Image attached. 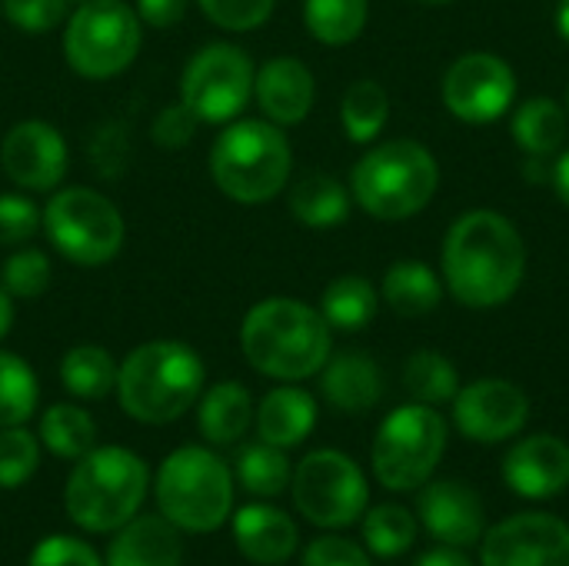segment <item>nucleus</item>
<instances>
[{"mask_svg": "<svg viewBox=\"0 0 569 566\" xmlns=\"http://www.w3.org/2000/svg\"><path fill=\"white\" fill-rule=\"evenodd\" d=\"M527 274L520 230L497 210L463 214L443 240V280L457 304L487 310L507 304Z\"/></svg>", "mask_w": 569, "mask_h": 566, "instance_id": "obj_1", "label": "nucleus"}, {"mask_svg": "<svg viewBox=\"0 0 569 566\" xmlns=\"http://www.w3.org/2000/svg\"><path fill=\"white\" fill-rule=\"evenodd\" d=\"M240 347L247 364L263 377L297 384L320 374L330 360V324L300 300L270 297L243 317Z\"/></svg>", "mask_w": 569, "mask_h": 566, "instance_id": "obj_2", "label": "nucleus"}, {"mask_svg": "<svg viewBox=\"0 0 569 566\" xmlns=\"http://www.w3.org/2000/svg\"><path fill=\"white\" fill-rule=\"evenodd\" d=\"M203 360L180 340H150L117 367V397L127 417L140 424L180 420L203 390Z\"/></svg>", "mask_w": 569, "mask_h": 566, "instance_id": "obj_3", "label": "nucleus"}, {"mask_svg": "<svg viewBox=\"0 0 569 566\" xmlns=\"http://www.w3.org/2000/svg\"><path fill=\"white\" fill-rule=\"evenodd\" d=\"M150 487L147 464L127 447H93L83 454L67 480V517L90 530L110 534L137 517Z\"/></svg>", "mask_w": 569, "mask_h": 566, "instance_id": "obj_4", "label": "nucleus"}, {"mask_svg": "<svg viewBox=\"0 0 569 566\" xmlns=\"http://www.w3.org/2000/svg\"><path fill=\"white\" fill-rule=\"evenodd\" d=\"M290 167V140L270 120H233L210 150V177L237 203L273 200L287 187Z\"/></svg>", "mask_w": 569, "mask_h": 566, "instance_id": "obj_5", "label": "nucleus"}, {"mask_svg": "<svg viewBox=\"0 0 569 566\" xmlns=\"http://www.w3.org/2000/svg\"><path fill=\"white\" fill-rule=\"evenodd\" d=\"M440 183L433 153L417 140H387L360 157L350 177L357 203L377 220H407L420 214Z\"/></svg>", "mask_w": 569, "mask_h": 566, "instance_id": "obj_6", "label": "nucleus"}, {"mask_svg": "<svg viewBox=\"0 0 569 566\" xmlns=\"http://www.w3.org/2000/svg\"><path fill=\"white\" fill-rule=\"evenodd\" d=\"M153 490L160 514L187 534H213L233 514V470L207 447L173 450Z\"/></svg>", "mask_w": 569, "mask_h": 566, "instance_id": "obj_7", "label": "nucleus"}, {"mask_svg": "<svg viewBox=\"0 0 569 566\" xmlns=\"http://www.w3.org/2000/svg\"><path fill=\"white\" fill-rule=\"evenodd\" d=\"M443 450L447 420L427 404H407L380 424L370 460L377 480L387 490L407 494L420 490L433 477L437 464L443 460Z\"/></svg>", "mask_w": 569, "mask_h": 566, "instance_id": "obj_8", "label": "nucleus"}, {"mask_svg": "<svg viewBox=\"0 0 569 566\" xmlns=\"http://www.w3.org/2000/svg\"><path fill=\"white\" fill-rule=\"evenodd\" d=\"M140 50V17L123 0H83L63 30V57L73 73L107 80L123 73Z\"/></svg>", "mask_w": 569, "mask_h": 566, "instance_id": "obj_9", "label": "nucleus"}, {"mask_svg": "<svg viewBox=\"0 0 569 566\" xmlns=\"http://www.w3.org/2000/svg\"><path fill=\"white\" fill-rule=\"evenodd\" d=\"M40 227L53 250L80 267H100L123 247V217L113 200L90 187H67L40 210Z\"/></svg>", "mask_w": 569, "mask_h": 566, "instance_id": "obj_10", "label": "nucleus"}, {"mask_svg": "<svg viewBox=\"0 0 569 566\" xmlns=\"http://www.w3.org/2000/svg\"><path fill=\"white\" fill-rule=\"evenodd\" d=\"M290 487L303 520L323 530H343L360 524L370 504V487L363 470L340 450L307 454L297 464Z\"/></svg>", "mask_w": 569, "mask_h": 566, "instance_id": "obj_11", "label": "nucleus"}, {"mask_svg": "<svg viewBox=\"0 0 569 566\" xmlns=\"http://www.w3.org/2000/svg\"><path fill=\"white\" fill-rule=\"evenodd\" d=\"M253 93V63L233 43L200 47L180 80V103L200 123H230Z\"/></svg>", "mask_w": 569, "mask_h": 566, "instance_id": "obj_12", "label": "nucleus"}, {"mask_svg": "<svg viewBox=\"0 0 569 566\" xmlns=\"http://www.w3.org/2000/svg\"><path fill=\"white\" fill-rule=\"evenodd\" d=\"M517 100L513 67L487 50L463 53L443 77V103L457 120L490 123L503 117Z\"/></svg>", "mask_w": 569, "mask_h": 566, "instance_id": "obj_13", "label": "nucleus"}, {"mask_svg": "<svg viewBox=\"0 0 569 566\" xmlns=\"http://www.w3.org/2000/svg\"><path fill=\"white\" fill-rule=\"evenodd\" d=\"M480 544V566H569V524L553 514L507 517Z\"/></svg>", "mask_w": 569, "mask_h": 566, "instance_id": "obj_14", "label": "nucleus"}, {"mask_svg": "<svg viewBox=\"0 0 569 566\" xmlns=\"http://www.w3.org/2000/svg\"><path fill=\"white\" fill-rule=\"evenodd\" d=\"M530 420L527 394L497 377L473 380L453 397V424L463 437L477 444H503L517 437Z\"/></svg>", "mask_w": 569, "mask_h": 566, "instance_id": "obj_15", "label": "nucleus"}, {"mask_svg": "<svg viewBox=\"0 0 569 566\" xmlns=\"http://www.w3.org/2000/svg\"><path fill=\"white\" fill-rule=\"evenodd\" d=\"M67 143L57 127L23 120L7 130L0 143V167L20 190H53L67 173Z\"/></svg>", "mask_w": 569, "mask_h": 566, "instance_id": "obj_16", "label": "nucleus"}, {"mask_svg": "<svg viewBox=\"0 0 569 566\" xmlns=\"http://www.w3.org/2000/svg\"><path fill=\"white\" fill-rule=\"evenodd\" d=\"M417 524L447 547H473L487 534V510L473 487L460 480L427 484L417 497Z\"/></svg>", "mask_w": 569, "mask_h": 566, "instance_id": "obj_17", "label": "nucleus"}, {"mask_svg": "<svg viewBox=\"0 0 569 566\" xmlns=\"http://www.w3.org/2000/svg\"><path fill=\"white\" fill-rule=\"evenodd\" d=\"M503 480L523 500H553L569 487V444L533 434L503 457Z\"/></svg>", "mask_w": 569, "mask_h": 566, "instance_id": "obj_18", "label": "nucleus"}, {"mask_svg": "<svg viewBox=\"0 0 569 566\" xmlns=\"http://www.w3.org/2000/svg\"><path fill=\"white\" fill-rule=\"evenodd\" d=\"M253 93L270 123L290 127V123H300L313 110L317 83L303 60L273 57L253 73Z\"/></svg>", "mask_w": 569, "mask_h": 566, "instance_id": "obj_19", "label": "nucleus"}, {"mask_svg": "<svg viewBox=\"0 0 569 566\" xmlns=\"http://www.w3.org/2000/svg\"><path fill=\"white\" fill-rule=\"evenodd\" d=\"M233 540L247 560L260 566L287 564L300 544L297 524L290 514L270 504H247L233 514Z\"/></svg>", "mask_w": 569, "mask_h": 566, "instance_id": "obj_20", "label": "nucleus"}, {"mask_svg": "<svg viewBox=\"0 0 569 566\" xmlns=\"http://www.w3.org/2000/svg\"><path fill=\"white\" fill-rule=\"evenodd\" d=\"M107 566H183L180 530L163 514L133 517L117 530L107 550Z\"/></svg>", "mask_w": 569, "mask_h": 566, "instance_id": "obj_21", "label": "nucleus"}, {"mask_svg": "<svg viewBox=\"0 0 569 566\" xmlns=\"http://www.w3.org/2000/svg\"><path fill=\"white\" fill-rule=\"evenodd\" d=\"M320 390L330 407L340 414H367L380 404L383 397V377L380 367L367 354H337L333 360L323 364L320 370Z\"/></svg>", "mask_w": 569, "mask_h": 566, "instance_id": "obj_22", "label": "nucleus"}, {"mask_svg": "<svg viewBox=\"0 0 569 566\" xmlns=\"http://www.w3.org/2000/svg\"><path fill=\"white\" fill-rule=\"evenodd\" d=\"M253 424L260 440L280 450L300 447L317 427V400L300 387H277L260 400Z\"/></svg>", "mask_w": 569, "mask_h": 566, "instance_id": "obj_23", "label": "nucleus"}, {"mask_svg": "<svg viewBox=\"0 0 569 566\" xmlns=\"http://www.w3.org/2000/svg\"><path fill=\"white\" fill-rule=\"evenodd\" d=\"M197 424H200V434H203L207 444H220V447L237 444L253 424L250 390L243 384H237V380L213 384L200 400Z\"/></svg>", "mask_w": 569, "mask_h": 566, "instance_id": "obj_24", "label": "nucleus"}, {"mask_svg": "<svg viewBox=\"0 0 569 566\" xmlns=\"http://www.w3.org/2000/svg\"><path fill=\"white\" fill-rule=\"evenodd\" d=\"M290 214L303 227H340L350 217V193L340 180L327 173H307L290 190Z\"/></svg>", "mask_w": 569, "mask_h": 566, "instance_id": "obj_25", "label": "nucleus"}, {"mask_svg": "<svg viewBox=\"0 0 569 566\" xmlns=\"http://www.w3.org/2000/svg\"><path fill=\"white\" fill-rule=\"evenodd\" d=\"M513 140L530 157H550L567 140V110L550 97H533L513 113Z\"/></svg>", "mask_w": 569, "mask_h": 566, "instance_id": "obj_26", "label": "nucleus"}, {"mask_svg": "<svg viewBox=\"0 0 569 566\" xmlns=\"http://www.w3.org/2000/svg\"><path fill=\"white\" fill-rule=\"evenodd\" d=\"M383 300L400 317H423L440 304V280L423 260H397L383 277Z\"/></svg>", "mask_w": 569, "mask_h": 566, "instance_id": "obj_27", "label": "nucleus"}, {"mask_svg": "<svg viewBox=\"0 0 569 566\" xmlns=\"http://www.w3.org/2000/svg\"><path fill=\"white\" fill-rule=\"evenodd\" d=\"M60 380H63L67 394H73L80 400H100L110 390H117V364L103 347L80 344L63 354Z\"/></svg>", "mask_w": 569, "mask_h": 566, "instance_id": "obj_28", "label": "nucleus"}, {"mask_svg": "<svg viewBox=\"0 0 569 566\" xmlns=\"http://www.w3.org/2000/svg\"><path fill=\"white\" fill-rule=\"evenodd\" d=\"M233 477L253 497H280L290 487L293 467H290L287 454L280 447H273L267 440H257V444H247V447L237 450Z\"/></svg>", "mask_w": 569, "mask_h": 566, "instance_id": "obj_29", "label": "nucleus"}, {"mask_svg": "<svg viewBox=\"0 0 569 566\" xmlns=\"http://www.w3.org/2000/svg\"><path fill=\"white\" fill-rule=\"evenodd\" d=\"M377 307H380V297H377L373 284L363 277H337L320 297V314L337 330L370 327L377 317Z\"/></svg>", "mask_w": 569, "mask_h": 566, "instance_id": "obj_30", "label": "nucleus"}, {"mask_svg": "<svg viewBox=\"0 0 569 566\" xmlns=\"http://www.w3.org/2000/svg\"><path fill=\"white\" fill-rule=\"evenodd\" d=\"M40 444L63 460H80L97 444V427L87 410L73 404H53L40 417Z\"/></svg>", "mask_w": 569, "mask_h": 566, "instance_id": "obj_31", "label": "nucleus"}, {"mask_svg": "<svg viewBox=\"0 0 569 566\" xmlns=\"http://www.w3.org/2000/svg\"><path fill=\"white\" fill-rule=\"evenodd\" d=\"M367 0H303L307 30L327 47L353 43L367 27Z\"/></svg>", "mask_w": 569, "mask_h": 566, "instance_id": "obj_32", "label": "nucleus"}, {"mask_svg": "<svg viewBox=\"0 0 569 566\" xmlns=\"http://www.w3.org/2000/svg\"><path fill=\"white\" fill-rule=\"evenodd\" d=\"M387 117H390V97L377 80L350 83V90L343 93V103H340V120H343V130L353 143L377 140Z\"/></svg>", "mask_w": 569, "mask_h": 566, "instance_id": "obj_33", "label": "nucleus"}, {"mask_svg": "<svg viewBox=\"0 0 569 566\" xmlns=\"http://www.w3.org/2000/svg\"><path fill=\"white\" fill-rule=\"evenodd\" d=\"M403 387L417 404L437 407V404H450L460 394V374L443 354L420 350L403 367Z\"/></svg>", "mask_w": 569, "mask_h": 566, "instance_id": "obj_34", "label": "nucleus"}, {"mask_svg": "<svg viewBox=\"0 0 569 566\" xmlns=\"http://www.w3.org/2000/svg\"><path fill=\"white\" fill-rule=\"evenodd\" d=\"M363 544L377 557H403L417 540V517L400 504H380L360 517Z\"/></svg>", "mask_w": 569, "mask_h": 566, "instance_id": "obj_35", "label": "nucleus"}, {"mask_svg": "<svg viewBox=\"0 0 569 566\" xmlns=\"http://www.w3.org/2000/svg\"><path fill=\"white\" fill-rule=\"evenodd\" d=\"M37 374L17 354L0 350V427H20L37 410Z\"/></svg>", "mask_w": 569, "mask_h": 566, "instance_id": "obj_36", "label": "nucleus"}, {"mask_svg": "<svg viewBox=\"0 0 569 566\" xmlns=\"http://www.w3.org/2000/svg\"><path fill=\"white\" fill-rule=\"evenodd\" d=\"M50 260L43 250L37 247H20L13 250L7 260H3V270H0V287L10 294V297H20V300H37L47 294L50 287Z\"/></svg>", "mask_w": 569, "mask_h": 566, "instance_id": "obj_37", "label": "nucleus"}, {"mask_svg": "<svg viewBox=\"0 0 569 566\" xmlns=\"http://www.w3.org/2000/svg\"><path fill=\"white\" fill-rule=\"evenodd\" d=\"M40 467V444L30 430L20 427H0V487L13 490L27 484Z\"/></svg>", "mask_w": 569, "mask_h": 566, "instance_id": "obj_38", "label": "nucleus"}, {"mask_svg": "<svg viewBox=\"0 0 569 566\" xmlns=\"http://www.w3.org/2000/svg\"><path fill=\"white\" fill-rule=\"evenodd\" d=\"M197 3L207 20H213L220 30H233V33L267 23L277 7V0H197Z\"/></svg>", "mask_w": 569, "mask_h": 566, "instance_id": "obj_39", "label": "nucleus"}, {"mask_svg": "<svg viewBox=\"0 0 569 566\" xmlns=\"http://www.w3.org/2000/svg\"><path fill=\"white\" fill-rule=\"evenodd\" d=\"M3 17L23 33H47L70 13V0H0Z\"/></svg>", "mask_w": 569, "mask_h": 566, "instance_id": "obj_40", "label": "nucleus"}, {"mask_svg": "<svg viewBox=\"0 0 569 566\" xmlns=\"http://www.w3.org/2000/svg\"><path fill=\"white\" fill-rule=\"evenodd\" d=\"M40 230V210L20 193H0V247H23Z\"/></svg>", "mask_w": 569, "mask_h": 566, "instance_id": "obj_41", "label": "nucleus"}, {"mask_svg": "<svg viewBox=\"0 0 569 566\" xmlns=\"http://www.w3.org/2000/svg\"><path fill=\"white\" fill-rule=\"evenodd\" d=\"M27 566H103V560L90 544L57 534V537H47L33 547Z\"/></svg>", "mask_w": 569, "mask_h": 566, "instance_id": "obj_42", "label": "nucleus"}, {"mask_svg": "<svg viewBox=\"0 0 569 566\" xmlns=\"http://www.w3.org/2000/svg\"><path fill=\"white\" fill-rule=\"evenodd\" d=\"M300 566H373L367 550H360V544L347 540V537H320L303 550V564Z\"/></svg>", "mask_w": 569, "mask_h": 566, "instance_id": "obj_43", "label": "nucleus"}, {"mask_svg": "<svg viewBox=\"0 0 569 566\" xmlns=\"http://www.w3.org/2000/svg\"><path fill=\"white\" fill-rule=\"evenodd\" d=\"M197 123H200V120H197L183 103H177V107H167V110L157 117L153 137H157V143H163V147H183V143L193 137Z\"/></svg>", "mask_w": 569, "mask_h": 566, "instance_id": "obj_44", "label": "nucleus"}, {"mask_svg": "<svg viewBox=\"0 0 569 566\" xmlns=\"http://www.w3.org/2000/svg\"><path fill=\"white\" fill-rule=\"evenodd\" d=\"M187 3L190 0H137V17L150 27H177L187 17Z\"/></svg>", "mask_w": 569, "mask_h": 566, "instance_id": "obj_45", "label": "nucleus"}, {"mask_svg": "<svg viewBox=\"0 0 569 566\" xmlns=\"http://www.w3.org/2000/svg\"><path fill=\"white\" fill-rule=\"evenodd\" d=\"M413 566H473V560L460 550V547H437V550H427Z\"/></svg>", "mask_w": 569, "mask_h": 566, "instance_id": "obj_46", "label": "nucleus"}, {"mask_svg": "<svg viewBox=\"0 0 569 566\" xmlns=\"http://www.w3.org/2000/svg\"><path fill=\"white\" fill-rule=\"evenodd\" d=\"M553 187H557V197L569 207V150L557 160V167H553Z\"/></svg>", "mask_w": 569, "mask_h": 566, "instance_id": "obj_47", "label": "nucleus"}, {"mask_svg": "<svg viewBox=\"0 0 569 566\" xmlns=\"http://www.w3.org/2000/svg\"><path fill=\"white\" fill-rule=\"evenodd\" d=\"M10 327H13V297L0 287V340L10 334Z\"/></svg>", "mask_w": 569, "mask_h": 566, "instance_id": "obj_48", "label": "nucleus"}, {"mask_svg": "<svg viewBox=\"0 0 569 566\" xmlns=\"http://www.w3.org/2000/svg\"><path fill=\"white\" fill-rule=\"evenodd\" d=\"M557 30L569 43V0H560V7H557Z\"/></svg>", "mask_w": 569, "mask_h": 566, "instance_id": "obj_49", "label": "nucleus"}, {"mask_svg": "<svg viewBox=\"0 0 569 566\" xmlns=\"http://www.w3.org/2000/svg\"><path fill=\"white\" fill-rule=\"evenodd\" d=\"M417 3H427V7H443V3H453V0H417Z\"/></svg>", "mask_w": 569, "mask_h": 566, "instance_id": "obj_50", "label": "nucleus"}, {"mask_svg": "<svg viewBox=\"0 0 569 566\" xmlns=\"http://www.w3.org/2000/svg\"><path fill=\"white\" fill-rule=\"evenodd\" d=\"M70 3H73V7H77V3H83V0H70Z\"/></svg>", "mask_w": 569, "mask_h": 566, "instance_id": "obj_51", "label": "nucleus"}, {"mask_svg": "<svg viewBox=\"0 0 569 566\" xmlns=\"http://www.w3.org/2000/svg\"><path fill=\"white\" fill-rule=\"evenodd\" d=\"M567 110H569V90H567Z\"/></svg>", "mask_w": 569, "mask_h": 566, "instance_id": "obj_52", "label": "nucleus"}]
</instances>
